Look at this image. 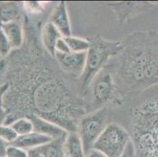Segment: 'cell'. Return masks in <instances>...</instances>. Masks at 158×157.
Returning a JSON list of instances; mask_svg holds the SVG:
<instances>
[{
    "label": "cell",
    "mask_w": 158,
    "mask_h": 157,
    "mask_svg": "<svg viewBox=\"0 0 158 157\" xmlns=\"http://www.w3.org/2000/svg\"><path fill=\"white\" fill-rule=\"evenodd\" d=\"M27 54V88L18 95V118L37 115L67 132L77 131L78 123L88 113V104L79 90L77 80L63 72L38 43L35 26L31 31Z\"/></svg>",
    "instance_id": "cell-1"
},
{
    "label": "cell",
    "mask_w": 158,
    "mask_h": 157,
    "mask_svg": "<svg viewBox=\"0 0 158 157\" xmlns=\"http://www.w3.org/2000/svg\"><path fill=\"white\" fill-rule=\"evenodd\" d=\"M123 50L106 68L113 75L120 100L158 84V32L135 31L121 40Z\"/></svg>",
    "instance_id": "cell-2"
},
{
    "label": "cell",
    "mask_w": 158,
    "mask_h": 157,
    "mask_svg": "<svg viewBox=\"0 0 158 157\" xmlns=\"http://www.w3.org/2000/svg\"><path fill=\"white\" fill-rule=\"evenodd\" d=\"M130 134L136 157H158V84L133 99Z\"/></svg>",
    "instance_id": "cell-3"
},
{
    "label": "cell",
    "mask_w": 158,
    "mask_h": 157,
    "mask_svg": "<svg viewBox=\"0 0 158 157\" xmlns=\"http://www.w3.org/2000/svg\"><path fill=\"white\" fill-rule=\"evenodd\" d=\"M87 39L90 42V47L87 52L85 68L83 74L77 80L79 90L86 100L89 87L94 77L112 58L118 55L123 50L121 41L105 39L98 34L93 35Z\"/></svg>",
    "instance_id": "cell-4"
},
{
    "label": "cell",
    "mask_w": 158,
    "mask_h": 157,
    "mask_svg": "<svg viewBox=\"0 0 158 157\" xmlns=\"http://www.w3.org/2000/svg\"><path fill=\"white\" fill-rule=\"evenodd\" d=\"M87 100L90 112L108 106V104H120L113 75L106 68L94 77L89 87Z\"/></svg>",
    "instance_id": "cell-5"
},
{
    "label": "cell",
    "mask_w": 158,
    "mask_h": 157,
    "mask_svg": "<svg viewBox=\"0 0 158 157\" xmlns=\"http://www.w3.org/2000/svg\"><path fill=\"white\" fill-rule=\"evenodd\" d=\"M131 142L127 130L117 123H110L98 137L93 149L107 157H120Z\"/></svg>",
    "instance_id": "cell-6"
},
{
    "label": "cell",
    "mask_w": 158,
    "mask_h": 157,
    "mask_svg": "<svg viewBox=\"0 0 158 157\" xmlns=\"http://www.w3.org/2000/svg\"><path fill=\"white\" fill-rule=\"evenodd\" d=\"M110 109L109 106L88 112L80 119L77 132L84 144L85 153L93 149L94 144L110 123Z\"/></svg>",
    "instance_id": "cell-7"
},
{
    "label": "cell",
    "mask_w": 158,
    "mask_h": 157,
    "mask_svg": "<svg viewBox=\"0 0 158 157\" xmlns=\"http://www.w3.org/2000/svg\"><path fill=\"white\" fill-rule=\"evenodd\" d=\"M54 58L63 72L75 80H78L84 71L87 52H83V53L56 52Z\"/></svg>",
    "instance_id": "cell-8"
},
{
    "label": "cell",
    "mask_w": 158,
    "mask_h": 157,
    "mask_svg": "<svg viewBox=\"0 0 158 157\" xmlns=\"http://www.w3.org/2000/svg\"><path fill=\"white\" fill-rule=\"evenodd\" d=\"M156 5L152 2H113L107 4L111 7L120 24L130 21L139 14L150 10Z\"/></svg>",
    "instance_id": "cell-9"
},
{
    "label": "cell",
    "mask_w": 158,
    "mask_h": 157,
    "mask_svg": "<svg viewBox=\"0 0 158 157\" xmlns=\"http://www.w3.org/2000/svg\"><path fill=\"white\" fill-rule=\"evenodd\" d=\"M49 22L54 24L63 37L72 35V27L65 2H59L49 17Z\"/></svg>",
    "instance_id": "cell-10"
},
{
    "label": "cell",
    "mask_w": 158,
    "mask_h": 157,
    "mask_svg": "<svg viewBox=\"0 0 158 157\" xmlns=\"http://www.w3.org/2000/svg\"><path fill=\"white\" fill-rule=\"evenodd\" d=\"M28 118L32 122L34 131L50 137L52 139L62 138L68 134L65 130L60 126L37 115H32Z\"/></svg>",
    "instance_id": "cell-11"
},
{
    "label": "cell",
    "mask_w": 158,
    "mask_h": 157,
    "mask_svg": "<svg viewBox=\"0 0 158 157\" xmlns=\"http://www.w3.org/2000/svg\"><path fill=\"white\" fill-rule=\"evenodd\" d=\"M63 37L55 26L47 21L44 24L40 32V38L43 48L51 57H54L56 52V46L60 39Z\"/></svg>",
    "instance_id": "cell-12"
},
{
    "label": "cell",
    "mask_w": 158,
    "mask_h": 157,
    "mask_svg": "<svg viewBox=\"0 0 158 157\" xmlns=\"http://www.w3.org/2000/svg\"><path fill=\"white\" fill-rule=\"evenodd\" d=\"M64 157H86L82 139L77 131L68 132L63 144Z\"/></svg>",
    "instance_id": "cell-13"
},
{
    "label": "cell",
    "mask_w": 158,
    "mask_h": 157,
    "mask_svg": "<svg viewBox=\"0 0 158 157\" xmlns=\"http://www.w3.org/2000/svg\"><path fill=\"white\" fill-rule=\"evenodd\" d=\"M51 140L53 139L50 137L37 133L35 131H32L28 134L18 136L12 145L28 151L40 148L45 144L48 143L49 142H51Z\"/></svg>",
    "instance_id": "cell-14"
},
{
    "label": "cell",
    "mask_w": 158,
    "mask_h": 157,
    "mask_svg": "<svg viewBox=\"0 0 158 157\" xmlns=\"http://www.w3.org/2000/svg\"><path fill=\"white\" fill-rule=\"evenodd\" d=\"M1 28L10 43L13 49H20L22 47L24 41V29L18 21L1 24Z\"/></svg>",
    "instance_id": "cell-15"
},
{
    "label": "cell",
    "mask_w": 158,
    "mask_h": 157,
    "mask_svg": "<svg viewBox=\"0 0 158 157\" xmlns=\"http://www.w3.org/2000/svg\"><path fill=\"white\" fill-rule=\"evenodd\" d=\"M21 17V8L18 2H6L0 3V23L18 21Z\"/></svg>",
    "instance_id": "cell-16"
},
{
    "label": "cell",
    "mask_w": 158,
    "mask_h": 157,
    "mask_svg": "<svg viewBox=\"0 0 158 157\" xmlns=\"http://www.w3.org/2000/svg\"><path fill=\"white\" fill-rule=\"evenodd\" d=\"M64 138H56L53 139L48 143L45 144L43 146L40 147V150L43 152L45 157H64L63 152V144Z\"/></svg>",
    "instance_id": "cell-17"
},
{
    "label": "cell",
    "mask_w": 158,
    "mask_h": 157,
    "mask_svg": "<svg viewBox=\"0 0 158 157\" xmlns=\"http://www.w3.org/2000/svg\"><path fill=\"white\" fill-rule=\"evenodd\" d=\"M63 38L68 46L70 52H74V53L87 52L89 47H90V42L88 41L87 39L73 36V35L63 37Z\"/></svg>",
    "instance_id": "cell-18"
},
{
    "label": "cell",
    "mask_w": 158,
    "mask_h": 157,
    "mask_svg": "<svg viewBox=\"0 0 158 157\" xmlns=\"http://www.w3.org/2000/svg\"><path fill=\"white\" fill-rule=\"evenodd\" d=\"M11 126L18 136L28 134L34 131L32 122L28 117L19 118L16 121H14Z\"/></svg>",
    "instance_id": "cell-19"
},
{
    "label": "cell",
    "mask_w": 158,
    "mask_h": 157,
    "mask_svg": "<svg viewBox=\"0 0 158 157\" xmlns=\"http://www.w3.org/2000/svg\"><path fill=\"white\" fill-rule=\"evenodd\" d=\"M18 137V135L11 126L2 125V126H0V138L8 145H12Z\"/></svg>",
    "instance_id": "cell-20"
},
{
    "label": "cell",
    "mask_w": 158,
    "mask_h": 157,
    "mask_svg": "<svg viewBox=\"0 0 158 157\" xmlns=\"http://www.w3.org/2000/svg\"><path fill=\"white\" fill-rule=\"evenodd\" d=\"M13 47L0 26V57H5L10 54Z\"/></svg>",
    "instance_id": "cell-21"
},
{
    "label": "cell",
    "mask_w": 158,
    "mask_h": 157,
    "mask_svg": "<svg viewBox=\"0 0 158 157\" xmlns=\"http://www.w3.org/2000/svg\"><path fill=\"white\" fill-rule=\"evenodd\" d=\"M6 157H28V151L14 145L7 147Z\"/></svg>",
    "instance_id": "cell-22"
},
{
    "label": "cell",
    "mask_w": 158,
    "mask_h": 157,
    "mask_svg": "<svg viewBox=\"0 0 158 157\" xmlns=\"http://www.w3.org/2000/svg\"><path fill=\"white\" fill-rule=\"evenodd\" d=\"M56 52H58V53H69V52H70L63 37H61L57 42V46H56Z\"/></svg>",
    "instance_id": "cell-23"
},
{
    "label": "cell",
    "mask_w": 158,
    "mask_h": 157,
    "mask_svg": "<svg viewBox=\"0 0 158 157\" xmlns=\"http://www.w3.org/2000/svg\"><path fill=\"white\" fill-rule=\"evenodd\" d=\"M120 157H136L135 149L134 145H133L132 142H131L128 144L125 152H123V154Z\"/></svg>",
    "instance_id": "cell-24"
},
{
    "label": "cell",
    "mask_w": 158,
    "mask_h": 157,
    "mask_svg": "<svg viewBox=\"0 0 158 157\" xmlns=\"http://www.w3.org/2000/svg\"><path fill=\"white\" fill-rule=\"evenodd\" d=\"M10 88V85L8 83L0 85V108L2 107V100H3L4 95L6 93Z\"/></svg>",
    "instance_id": "cell-25"
},
{
    "label": "cell",
    "mask_w": 158,
    "mask_h": 157,
    "mask_svg": "<svg viewBox=\"0 0 158 157\" xmlns=\"http://www.w3.org/2000/svg\"><path fill=\"white\" fill-rule=\"evenodd\" d=\"M28 157H45L40 148L28 151Z\"/></svg>",
    "instance_id": "cell-26"
},
{
    "label": "cell",
    "mask_w": 158,
    "mask_h": 157,
    "mask_svg": "<svg viewBox=\"0 0 158 157\" xmlns=\"http://www.w3.org/2000/svg\"><path fill=\"white\" fill-rule=\"evenodd\" d=\"M8 144L0 138V157H6V152Z\"/></svg>",
    "instance_id": "cell-27"
},
{
    "label": "cell",
    "mask_w": 158,
    "mask_h": 157,
    "mask_svg": "<svg viewBox=\"0 0 158 157\" xmlns=\"http://www.w3.org/2000/svg\"><path fill=\"white\" fill-rule=\"evenodd\" d=\"M7 113H8L7 110H6L3 107L0 108V126L5 124Z\"/></svg>",
    "instance_id": "cell-28"
},
{
    "label": "cell",
    "mask_w": 158,
    "mask_h": 157,
    "mask_svg": "<svg viewBox=\"0 0 158 157\" xmlns=\"http://www.w3.org/2000/svg\"><path fill=\"white\" fill-rule=\"evenodd\" d=\"M86 157H107V156L105 155L104 154L102 153V152H99V151L92 149L90 152H88V153L86 154Z\"/></svg>",
    "instance_id": "cell-29"
},
{
    "label": "cell",
    "mask_w": 158,
    "mask_h": 157,
    "mask_svg": "<svg viewBox=\"0 0 158 157\" xmlns=\"http://www.w3.org/2000/svg\"><path fill=\"white\" fill-rule=\"evenodd\" d=\"M0 26H1V23H0Z\"/></svg>",
    "instance_id": "cell-30"
}]
</instances>
